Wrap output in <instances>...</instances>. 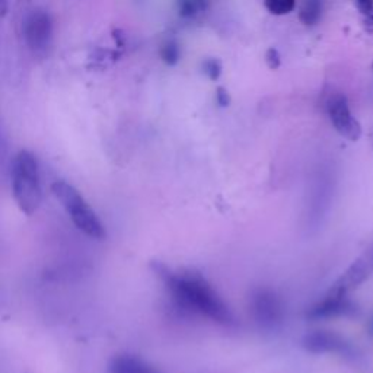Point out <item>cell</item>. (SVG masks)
<instances>
[{"label":"cell","instance_id":"obj_1","mask_svg":"<svg viewBox=\"0 0 373 373\" xmlns=\"http://www.w3.org/2000/svg\"><path fill=\"white\" fill-rule=\"evenodd\" d=\"M178 309L203 316L215 324L231 327L235 316L220 294L201 274L194 271H172L161 263L152 264Z\"/></svg>","mask_w":373,"mask_h":373},{"label":"cell","instance_id":"obj_2","mask_svg":"<svg viewBox=\"0 0 373 373\" xmlns=\"http://www.w3.org/2000/svg\"><path fill=\"white\" fill-rule=\"evenodd\" d=\"M12 194L20 209L31 216L39 210L43 191L40 182L39 162L34 154L29 151H21L13 159L12 163Z\"/></svg>","mask_w":373,"mask_h":373},{"label":"cell","instance_id":"obj_3","mask_svg":"<svg viewBox=\"0 0 373 373\" xmlns=\"http://www.w3.org/2000/svg\"><path fill=\"white\" fill-rule=\"evenodd\" d=\"M335 191H337V181L327 168H321L312 175L305 191L302 210V225L308 233L316 232L324 225Z\"/></svg>","mask_w":373,"mask_h":373},{"label":"cell","instance_id":"obj_4","mask_svg":"<svg viewBox=\"0 0 373 373\" xmlns=\"http://www.w3.org/2000/svg\"><path fill=\"white\" fill-rule=\"evenodd\" d=\"M54 196L63 204L67 215L79 231L92 239L102 240L107 236L102 222L90 209L83 196L66 181H55L51 185Z\"/></svg>","mask_w":373,"mask_h":373},{"label":"cell","instance_id":"obj_5","mask_svg":"<svg viewBox=\"0 0 373 373\" xmlns=\"http://www.w3.org/2000/svg\"><path fill=\"white\" fill-rule=\"evenodd\" d=\"M251 312L255 323L263 330H276L285 320V305L280 296L269 289L259 287L251 294Z\"/></svg>","mask_w":373,"mask_h":373},{"label":"cell","instance_id":"obj_6","mask_svg":"<svg viewBox=\"0 0 373 373\" xmlns=\"http://www.w3.org/2000/svg\"><path fill=\"white\" fill-rule=\"evenodd\" d=\"M53 34L54 21L47 11L35 9L25 18L24 36L34 53H44L53 41Z\"/></svg>","mask_w":373,"mask_h":373},{"label":"cell","instance_id":"obj_7","mask_svg":"<svg viewBox=\"0 0 373 373\" xmlns=\"http://www.w3.org/2000/svg\"><path fill=\"white\" fill-rule=\"evenodd\" d=\"M327 113L334 128L343 137L351 142H358L362 137V126L353 117L344 93H332L327 101Z\"/></svg>","mask_w":373,"mask_h":373},{"label":"cell","instance_id":"obj_8","mask_svg":"<svg viewBox=\"0 0 373 373\" xmlns=\"http://www.w3.org/2000/svg\"><path fill=\"white\" fill-rule=\"evenodd\" d=\"M302 347L312 354H340V356L353 354V347L344 337L327 330L308 332L302 340Z\"/></svg>","mask_w":373,"mask_h":373},{"label":"cell","instance_id":"obj_9","mask_svg":"<svg viewBox=\"0 0 373 373\" xmlns=\"http://www.w3.org/2000/svg\"><path fill=\"white\" fill-rule=\"evenodd\" d=\"M354 312H356V305L350 301L348 296L330 290L320 302L308 309L306 316L309 320H328L347 316Z\"/></svg>","mask_w":373,"mask_h":373},{"label":"cell","instance_id":"obj_10","mask_svg":"<svg viewBox=\"0 0 373 373\" xmlns=\"http://www.w3.org/2000/svg\"><path fill=\"white\" fill-rule=\"evenodd\" d=\"M372 273L373 269L366 255L360 257L344 271V274L331 286L330 290L348 296L354 289L365 283Z\"/></svg>","mask_w":373,"mask_h":373},{"label":"cell","instance_id":"obj_11","mask_svg":"<svg viewBox=\"0 0 373 373\" xmlns=\"http://www.w3.org/2000/svg\"><path fill=\"white\" fill-rule=\"evenodd\" d=\"M109 367L114 369L118 373H161L151 365H147L139 358L128 356V354H121L116 356L109 363Z\"/></svg>","mask_w":373,"mask_h":373},{"label":"cell","instance_id":"obj_12","mask_svg":"<svg viewBox=\"0 0 373 373\" xmlns=\"http://www.w3.org/2000/svg\"><path fill=\"white\" fill-rule=\"evenodd\" d=\"M321 13H323V0H304L299 18L302 24L312 27L315 24H318L321 20Z\"/></svg>","mask_w":373,"mask_h":373},{"label":"cell","instance_id":"obj_13","mask_svg":"<svg viewBox=\"0 0 373 373\" xmlns=\"http://www.w3.org/2000/svg\"><path fill=\"white\" fill-rule=\"evenodd\" d=\"M181 57V51L177 43L174 41H166L161 47V59L165 65L168 66H175L179 62Z\"/></svg>","mask_w":373,"mask_h":373},{"label":"cell","instance_id":"obj_14","mask_svg":"<svg viewBox=\"0 0 373 373\" xmlns=\"http://www.w3.org/2000/svg\"><path fill=\"white\" fill-rule=\"evenodd\" d=\"M267 11L273 15H287L296 8V0H264Z\"/></svg>","mask_w":373,"mask_h":373},{"label":"cell","instance_id":"obj_15","mask_svg":"<svg viewBox=\"0 0 373 373\" xmlns=\"http://www.w3.org/2000/svg\"><path fill=\"white\" fill-rule=\"evenodd\" d=\"M203 70L208 74L210 81L216 82L222 74V63L217 59H208L203 62Z\"/></svg>","mask_w":373,"mask_h":373},{"label":"cell","instance_id":"obj_16","mask_svg":"<svg viewBox=\"0 0 373 373\" xmlns=\"http://www.w3.org/2000/svg\"><path fill=\"white\" fill-rule=\"evenodd\" d=\"M177 5L178 12L182 18H193L198 11L194 0H177Z\"/></svg>","mask_w":373,"mask_h":373},{"label":"cell","instance_id":"obj_17","mask_svg":"<svg viewBox=\"0 0 373 373\" xmlns=\"http://www.w3.org/2000/svg\"><path fill=\"white\" fill-rule=\"evenodd\" d=\"M266 63L271 70H277L282 65V57H280V53L276 48H269L266 53Z\"/></svg>","mask_w":373,"mask_h":373},{"label":"cell","instance_id":"obj_18","mask_svg":"<svg viewBox=\"0 0 373 373\" xmlns=\"http://www.w3.org/2000/svg\"><path fill=\"white\" fill-rule=\"evenodd\" d=\"M216 101L217 104L222 107V108H226L229 107L231 104V95H229V92L223 88V86H219L216 89Z\"/></svg>","mask_w":373,"mask_h":373},{"label":"cell","instance_id":"obj_19","mask_svg":"<svg viewBox=\"0 0 373 373\" xmlns=\"http://www.w3.org/2000/svg\"><path fill=\"white\" fill-rule=\"evenodd\" d=\"M356 2H358V8H359V11H360L363 15H366L369 11L373 9V0H356Z\"/></svg>","mask_w":373,"mask_h":373},{"label":"cell","instance_id":"obj_20","mask_svg":"<svg viewBox=\"0 0 373 373\" xmlns=\"http://www.w3.org/2000/svg\"><path fill=\"white\" fill-rule=\"evenodd\" d=\"M363 27L367 32L373 34V9L369 11L366 15H365V21H363Z\"/></svg>","mask_w":373,"mask_h":373},{"label":"cell","instance_id":"obj_21","mask_svg":"<svg viewBox=\"0 0 373 373\" xmlns=\"http://www.w3.org/2000/svg\"><path fill=\"white\" fill-rule=\"evenodd\" d=\"M9 11V0H0V18L8 15Z\"/></svg>","mask_w":373,"mask_h":373},{"label":"cell","instance_id":"obj_22","mask_svg":"<svg viewBox=\"0 0 373 373\" xmlns=\"http://www.w3.org/2000/svg\"><path fill=\"white\" fill-rule=\"evenodd\" d=\"M194 2H196V5H197L198 11L204 9V8H206V5H208V0H194Z\"/></svg>","mask_w":373,"mask_h":373},{"label":"cell","instance_id":"obj_23","mask_svg":"<svg viewBox=\"0 0 373 373\" xmlns=\"http://www.w3.org/2000/svg\"><path fill=\"white\" fill-rule=\"evenodd\" d=\"M367 331H369V335H372V337H373V315L370 316V320H369V324H367Z\"/></svg>","mask_w":373,"mask_h":373},{"label":"cell","instance_id":"obj_24","mask_svg":"<svg viewBox=\"0 0 373 373\" xmlns=\"http://www.w3.org/2000/svg\"><path fill=\"white\" fill-rule=\"evenodd\" d=\"M366 258L369 259V263H370V266H372V269H373V247L369 250V252L366 254Z\"/></svg>","mask_w":373,"mask_h":373},{"label":"cell","instance_id":"obj_25","mask_svg":"<svg viewBox=\"0 0 373 373\" xmlns=\"http://www.w3.org/2000/svg\"><path fill=\"white\" fill-rule=\"evenodd\" d=\"M107 373H118V372H116L114 369H111V367H108V372Z\"/></svg>","mask_w":373,"mask_h":373}]
</instances>
